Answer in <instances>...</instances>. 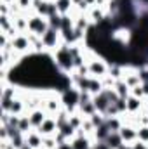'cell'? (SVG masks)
I'll use <instances>...</instances> for the list:
<instances>
[{
	"label": "cell",
	"instance_id": "1",
	"mask_svg": "<svg viewBox=\"0 0 148 149\" xmlns=\"http://www.w3.org/2000/svg\"><path fill=\"white\" fill-rule=\"evenodd\" d=\"M52 57H54V63L56 66L63 71L65 74H70L73 73L75 70V64H73V54H72V49L68 43H61L54 52H52Z\"/></svg>",
	"mask_w": 148,
	"mask_h": 149
},
{
	"label": "cell",
	"instance_id": "2",
	"mask_svg": "<svg viewBox=\"0 0 148 149\" xmlns=\"http://www.w3.org/2000/svg\"><path fill=\"white\" fill-rule=\"evenodd\" d=\"M49 28H51V26H49L47 17L38 16L37 12H33L32 16H28V33L37 35V37H42Z\"/></svg>",
	"mask_w": 148,
	"mask_h": 149
},
{
	"label": "cell",
	"instance_id": "3",
	"mask_svg": "<svg viewBox=\"0 0 148 149\" xmlns=\"http://www.w3.org/2000/svg\"><path fill=\"white\" fill-rule=\"evenodd\" d=\"M11 47L14 52L25 56L32 52V42H30V33H18L14 38H11Z\"/></svg>",
	"mask_w": 148,
	"mask_h": 149
},
{
	"label": "cell",
	"instance_id": "4",
	"mask_svg": "<svg viewBox=\"0 0 148 149\" xmlns=\"http://www.w3.org/2000/svg\"><path fill=\"white\" fill-rule=\"evenodd\" d=\"M40 38H42V43H44L45 50H51V52H54V50L63 43L61 31H59V30H54V28H49Z\"/></svg>",
	"mask_w": 148,
	"mask_h": 149
},
{
	"label": "cell",
	"instance_id": "5",
	"mask_svg": "<svg viewBox=\"0 0 148 149\" xmlns=\"http://www.w3.org/2000/svg\"><path fill=\"white\" fill-rule=\"evenodd\" d=\"M42 108H44V111L47 113L49 116H56L58 113L61 111L65 106H63V102H61V97H59V92L56 94V90L51 94V95H47V97H44V104H42Z\"/></svg>",
	"mask_w": 148,
	"mask_h": 149
},
{
	"label": "cell",
	"instance_id": "6",
	"mask_svg": "<svg viewBox=\"0 0 148 149\" xmlns=\"http://www.w3.org/2000/svg\"><path fill=\"white\" fill-rule=\"evenodd\" d=\"M38 130L44 137H49V135H56L58 134V130H59V127H58V121H56V116H47L45 120H44V123L35 128Z\"/></svg>",
	"mask_w": 148,
	"mask_h": 149
},
{
	"label": "cell",
	"instance_id": "7",
	"mask_svg": "<svg viewBox=\"0 0 148 149\" xmlns=\"http://www.w3.org/2000/svg\"><path fill=\"white\" fill-rule=\"evenodd\" d=\"M118 134H120L124 144H134V142L138 141V127H134V125L124 123L122 128L118 130Z\"/></svg>",
	"mask_w": 148,
	"mask_h": 149
},
{
	"label": "cell",
	"instance_id": "8",
	"mask_svg": "<svg viewBox=\"0 0 148 149\" xmlns=\"http://www.w3.org/2000/svg\"><path fill=\"white\" fill-rule=\"evenodd\" d=\"M70 144H72L73 149H92L94 141H92V137H89L85 134H77Z\"/></svg>",
	"mask_w": 148,
	"mask_h": 149
},
{
	"label": "cell",
	"instance_id": "9",
	"mask_svg": "<svg viewBox=\"0 0 148 149\" xmlns=\"http://www.w3.org/2000/svg\"><path fill=\"white\" fill-rule=\"evenodd\" d=\"M25 141L30 148L33 149H42V144H44V135L38 132V130H30L28 134H25Z\"/></svg>",
	"mask_w": 148,
	"mask_h": 149
},
{
	"label": "cell",
	"instance_id": "10",
	"mask_svg": "<svg viewBox=\"0 0 148 149\" xmlns=\"http://www.w3.org/2000/svg\"><path fill=\"white\" fill-rule=\"evenodd\" d=\"M125 108H127V114H138L145 108V101L143 99H138L134 95H129L125 99Z\"/></svg>",
	"mask_w": 148,
	"mask_h": 149
},
{
	"label": "cell",
	"instance_id": "11",
	"mask_svg": "<svg viewBox=\"0 0 148 149\" xmlns=\"http://www.w3.org/2000/svg\"><path fill=\"white\" fill-rule=\"evenodd\" d=\"M92 102H94V106H96V109L99 113H103L105 114V111H106V108L110 106V97H108V94L103 90V92H99L98 95H94L92 97Z\"/></svg>",
	"mask_w": 148,
	"mask_h": 149
},
{
	"label": "cell",
	"instance_id": "12",
	"mask_svg": "<svg viewBox=\"0 0 148 149\" xmlns=\"http://www.w3.org/2000/svg\"><path fill=\"white\" fill-rule=\"evenodd\" d=\"M105 10H106V9H103V7L92 5V7L87 10V17L91 19L92 24H98V23H101V21L106 17V12H105Z\"/></svg>",
	"mask_w": 148,
	"mask_h": 149
},
{
	"label": "cell",
	"instance_id": "13",
	"mask_svg": "<svg viewBox=\"0 0 148 149\" xmlns=\"http://www.w3.org/2000/svg\"><path fill=\"white\" fill-rule=\"evenodd\" d=\"M28 116H30L32 127H33V128H38V127L44 123V120H45L49 114L44 111V108H40V109H35V111H30V113H28Z\"/></svg>",
	"mask_w": 148,
	"mask_h": 149
},
{
	"label": "cell",
	"instance_id": "14",
	"mask_svg": "<svg viewBox=\"0 0 148 149\" xmlns=\"http://www.w3.org/2000/svg\"><path fill=\"white\" fill-rule=\"evenodd\" d=\"M113 90H115V92L118 94V97H122V99H127V97L131 95V87H129L124 80H117Z\"/></svg>",
	"mask_w": 148,
	"mask_h": 149
},
{
	"label": "cell",
	"instance_id": "15",
	"mask_svg": "<svg viewBox=\"0 0 148 149\" xmlns=\"http://www.w3.org/2000/svg\"><path fill=\"white\" fill-rule=\"evenodd\" d=\"M96 111H98V109H96V106H94L92 101H87V102H80V104H78V113H82L85 118L92 116Z\"/></svg>",
	"mask_w": 148,
	"mask_h": 149
},
{
	"label": "cell",
	"instance_id": "16",
	"mask_svg": "<svg viewBox=\"0 0 148 149\" xmlns=\"http://www.w3.org/2000/svg\"><path fill=\"white\" fill-rule=\"evenodd\" d=\"M18 130H19L21 134H28L30 130H33V127H32V121H30V116H28V113H26V114H23V116H19Z\"/></svg>",
	"mask_w": 148,
	"mask_h": 149
},
{
	"label": "cell",
	"instance_id": "17",
	"mask_svg": "<svg viewBox=\"0 0 148 149\" xmlns=\"http://www.w3.org/2000/svg\"><path fill=\"white\" fill-rule=\"evenodd\" d=\"M111 149H118L122 144H124V141H122V137H120V134L118 132H111L110 135L106 137V141H105Z\"/></svg>",
	"mask_w": 148,
	"mask_h": 149
},
{
	"label": "cell",
	"instance_id": "18",
	"mask_svg": "<svg viewBox=\"0 0 148 149\" xmlns=\"http://www.w3.org/2000/svg\"><path fill=\"white\" fill-rule=\"evenodd\" d=\"M56 7H58V12H59V14L66 16V14L72 12L73 3H72V0H56Z\"/></svg>",
	"mask_w": 148,
	"mask_h": 149
},
{
	"label": "cell",
	"instance_id": "19",
	"mask_svg": "<svg viewBox=\"0 0 148 149\" xmlns=\"http://www.w3.org/2000/svg\"><path fill=\"white\" fill-rule=\"evenodd\" d=\"M138 141L148 146V125H140L138 127Z\"/></svg>",
	"mask_w": 148,
	"mask_h": 149
},
{
	"label": "cell",
	"instance_id": "20",
	"mask_svg": "<svg viewBox=\"0 0 148 149\" xmlns=\"http://www.w3.org/2000/svg\"><path fill=\"white\" fill-rule=\"evenodd\" d=\"M59 146L58 141H56V135H49V137H44V144L42 149H56Z\"/></svg>",
	"mask_w": 148,
	"mask_h": 149
},
{
	"label": "cell",
	"instance_id": "21",
	"mask_svg": "<svg viewBox=\"0 0 148 149\" xmlns=\"http://www.w3.org/2000/svg\"><path fill=\"white\" fill-rule=\"evenodd\" d=\"M131 95H134V97H138V99H143V101H145V94H143V87H141V83L131 88Z\"/></svg>",
	"mask_w": 148,
	"mask_h": 149
},
{
	"label": "cell",
	"instance_id": "22",
	"mask_svg": "<svg viewBox=\"0 0 148 149\" xmlns=\"http://www.w3.org/2000/svg\"><path fill=\"white\" fill-rule=\"evenodd\" d=\"M138 74H140L141 83H147L148 81V66H141V68H138Z\"/></svg>",
	"mask_w": 148,
	"mask_h": 149
},
{
	"label": "cell",
	"instance_id": "23",
	"mask_svg": "<svg viewBox=\"0 0 148 149\" xmlns=\"http://www.w3.org/2000/svg\"><path fill=\"white\" fill-rule=\"evenodd\" d=\"M141 87H143V94H145V99H148V81H147V83H141Z\"/></svg>",
	"mask_w": 148,
	"mask_h": 149
},
{
	"label": "cell",
	"instance_id": "24",
	"mask_svg": "<svg viewBox=\"0 0 148 149\" xmlns=\"http://www.w3.org/2000/svg\"><path fill=\"white\" fill-rule=\"evenodd\" d=\"M56 149H73V148H72V144H61V146H58Z\"/></svg>",
	"mask_w": 148,
	"mask_h": 149
},
{
	"label": "cell",
	"instance_id": "25",
	"mask_svg": "<svg viewBox=\"0 0 148 149\" xmlns=\"http://www.w3.org/2000/svg\"><path fill=\"white\" fill-rule=\"evenodd\" d=\"M84 2H85V3H87L89 7H92V5H96V0H84Z\"/></svg>",
	"mask_w": 148,
	"mask_h": 149
},
{
	"label": "cell",
	"instance_id": "26",
	"mask_svg": "<svg viewBox=\"0 0 148 149\" xmlns=\"http://www.w3.org/2000/svg\"><path fill=\"white\" fill-rule=\"evenodd\" d=\"M80 2H84V0H72V3H73V7H77Z\"/></svg>",
	"mask_w": 148,
	"mask_h": 149
},
{
	"label": "cell",
	"instance_id": "27",
	"mask_svg": "<svg viewBox=\"0 0 148 149\" xmlns=\"http://www.w3.org/2000/svg\"><path fill=\"white\" fill-rule=\"evenodd\" d=\"M21 149H33V148H30L28 144H25V146H23V148H21Z\"/></svg>",
	"mask_w": 148,
	"mask_h": 149
},
{
	"label": "cell",
	"instance_id": "28",
	"mask_svg": "<svg viewBox=\"0 0 148 149\" xmlns=\"http://www.w3.org/2000/svg\"><path fill=\"white\" fill-rule=\"evenodd\" d=\"M147 66H148V61H147Z\"/></svg>",
	"mask_w": 148,
	"mask_h": 149
}]
</instances>
